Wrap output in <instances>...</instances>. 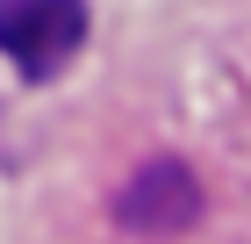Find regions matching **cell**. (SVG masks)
Segmentation results:
<instances>
[{
	"mask_svg": "<svg viewBox=\"0 0 251 244\" xmlns=\"http://www.w3.org/2000/svg\"><path fill=\"white\" fill-rule=\"evenodd\" d=\"M86 43V0H0V51L15 57V72L50 79L72 65Z\"/></svg>",
	"mask_w": 251,
	"mask_h": 244,
	"instance_id": "1",
	"label": "cell"
},
{
	"mask_svg": "<svg viewBox=\"0 0 251 244\" xmlns=\"http://www.w3.org/2000/svg\"><path fill=\"white\" fill-rule=\"evenodd\" d=\"M194 208H201V187H194V172L173 165V158L144 165L129 187H122V223L129 230H187Z\"/></svg>",
	"mask_w": 251,
	"mask_h": 244,
	"instance_id": "2",
	"label": "cell"
}]
</instances>
